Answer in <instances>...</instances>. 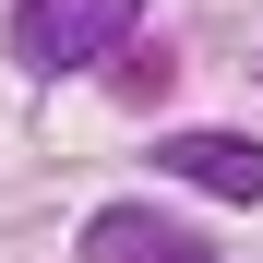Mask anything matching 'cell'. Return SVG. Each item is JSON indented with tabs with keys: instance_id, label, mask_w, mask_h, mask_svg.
Segmentation results:
<instances>
[{
	"instance_id": "obj_1",
	"label": "cell",
	"mask_w": 263,
	"mask_h": 263,
	"mask_svg": "<svg viewBox=\"0 0 263 263\" xmlns=\"http://www.w3.org/2000/svg\"><path fill=\"white\" fill-rule=\"evenodd\" d=\"M132 0H36V12H12V60L24 72H84V60H108L132 48Z\"/></svg>"
},
{
	"instance_id": "obj_2",
	"label": "cell",
	"mask_w": 263,
	"mask_h": 263,
	"mask_svg": "<svg viewBox=\"0 0 263 263\" xmlns=\"http://www.w3.org/2000/svg\"><path fill=\"white\" fill-rule=\"evenodd\" d=\"M84 263H215V251L156 203H108V215H84Z\"/></svg>"
},
{
	"instance_id": "obj_3",
	"label": "cell",
	"mask_w": 263,
	"mask_h": 263,
	"mask_svg": "<svg viewBox=\"0 0 263 263\" xmlns=\"http://www.w3.org/2000/svg\"><path fill=\"white\" fill-rule=\"evenodd\" d=\"M156 167H180V180L215 192V203H263V144H251V132H180Z\"/></svg>"
}]
</instances>
